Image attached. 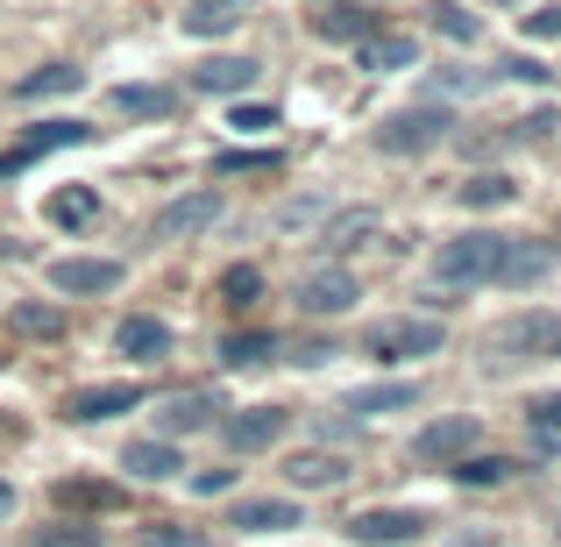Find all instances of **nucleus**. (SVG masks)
I'll return each instance as SVG.
<instances>
[{"mask_svg": "<svg viewBox=\"0 0 561 547\" xmlns=\"http://www.w3.org/2000/svg\"><path fill=\"white\" fill-rule=\"evenodd\" d=\"M220 220V192L206 185V192H185V200H171V206H157V220H150V235L157 242H185V235H199V228H214Z\"/></svg>", "mask_w": 561, "mask_h": 547, "instance_id": "4", "label": "nucleus"}, {"mask_svg": "<svg viewBox=\"0 0 561 547\" xmlns=\"http://www.w3.org/2000/svg\"><path fill=\"white\" fill-rule=\"evenodd\" d=\"M434 22H440V36L477 43V14H469V8H455V0H440V8H434Z\"/></svg>", "mask_w": 561, "mask_h": 547, "instance_id": "35", "label": "nucleus"}, {"mask_svg": "<svg viewBox=\"0 0 561 547\" xmlns=\"http://www.w3.org/2000/svg\"><path fill=\"white\" fill-rule=\"evenodd\" d=\"M242 22V0H192L185 8V29L192 36H220V29Z\"/></svg>", "mask_w": 561, "mask_h": 547, "instance_id": "25", "label": "nucleus"}, {"mask_svg": "<svg viewBox=\"0 0 561 547\" xmlns=\"http://www.w3.org/2000/svg\"><path fill=\"white\" fill-rule=\"evenodd\" d=\"M548 128H561V107H534V114H519V122H512V143H540Z\"/></svg>", "mask_w": 561, "mask_h": 547, "instance_id": "38", "label": "nucleus"}, {"mask_svg": "<svg viewBox=\"0 0 561 547\" xmlns=\"http://www.w3.org/2000/svg\"><path fill=\"white\" fill-rule=\"evenodd\" d=\"M526 434H534L540 455H561V391H554V398H534V412H526Z\"/></svg>", "mask_w": 561, "mask_h": 547, "instance_id": "26", "label": "nucleus"}, {"mask_svg": "<svg viewBox=\"0 0 561 547\" xmlns=\"http://www.w3.org/2000/svg\"><path fill=\"white\" fill-rule=\"evenodd\" d=\"M356 299H363V285H356V271H342V263H320V271L299 277V306L306 314H348Z\"/></svg>", "mask_w": 561, "mask_h": 547, "instance_id": "6", "label": "nucleus"}, {"mask_svg": "<svg viewBox=\"0 0 561 547\" xmlns=\"http://www.w3.org/2000/svg\"><path fill=\"white\" fill-rule=\"evenodd\" d=\"M220 299H228V306H256L263 299V271H256V263H234V271L220 277Z\"/></svg>", "mask_w": 561, "mask_h": 547, "instance_id": "31", "label": "nucleus"}, {"mask_svg": "<svg viewBox=\"0 0 561 547\" xmlns=\"http://www.w3.org/2000/svg\"><path fill=\"white\" fill-rule=\"evenodd\" d=\"M142 547H214V540L192 534V526H157V534H142Z\"/></svg>", "mask_w": 561, "mask_h": 547, "instance_id": "40", "label": "nucleus"}, {"mask_svg": "<svg viewBox=\"0 0 561 547\" xmlns=\"http://www.w3.org/2000/svg\"><path fill=\"white\" fill-rule=\"evenodd\" d=\"M228 526H242V534H291V526H299V505H291V498H234Z\"/></svg>", "mask_w": 561, "mask_h": 547, "instance_id": "12", "label": "nucleus"}, {"mask_svg": "<svg viewBox=\"0 0 561 547\" xmlns=\"http://www.w3.org/2000/svg\"><path fill=\"white\" fill-rule=\"evenodd\" d=\"M483 356L491 363H548V356H561V314H548V306L505 314L491 328V342H483Z\"/></svg>", "mask_w": 561, "mask_h": 547, "instance_id": "1", "label": "nucleus"}, {"mask_svg": "<svg viewBox=\"0 0 561 547\" xmlns=\"http://www.w3.org/2000/svg\"><path fill=\"white\" fill-rule=\"evenodd\" d=\"M114 107L136 114V122H171V114H179V93H171V86H114Z\"/></svg>", "mask_w": 561, "mask_h": 547, "instance_id": "21", "label": "nucleus"}, {"mask_svg": "<svg viewBox=\"0 0 561 547\" xmlns=\"http://www.w3.org/2000/svg\"><path fill=\"white\" fill-rule=\"evenodd\" d=\"M214 412H228L214 391H179V398H164V406H157V441L199 434V426H214Z\"/></svg>", "mask_w": 561, "mask_h": 547, "instance_id": "8", "label": "nucleus"}, {"mask_svg": "<svg viewBox=\"0 0 561 547\" xmlns=\"http://www.w3.org/2000/svg\"><path fill=\"white\" fill-rule=\"evenodd\" d=\"M469 448H477V420H469V412H448V420L420 426V441H412L420 463H462Z\"/></svg>", "mask_w": 561, "mask_h": 547, "instance_id": "9", "label": "nucleus"}, {"mask_svg": "<svg viewBox=\"0 0 561 547\" xmlns=\"http://www.w3.org/2000/svg\"><path fill=\"white\" fill-rule=\"evenodd\" d=\"M455 477H462V483H505V477H512V463H505V455H469Z\"/></svg>", "mask_w": 561, "mask_h": 547, "instance_id": "36", "label": "nucleus"}, {"mask_svg": "<svg viewBox=\"0 0 561 547\" xmlns=\"http://www.w3.org/2000/svg\"><path fill=\"white\" fill-rule=\"evenodd\" d=\"M234 171H277V150H234V157H214V179H234Z\"/></svg>", "mask_w": 561, "mask_h": 547, "instance_id": "37", "label": "nucleus"}, {"mask_svg": "<svg viewBox=\"0 0 561 547\" xmlns=\"http://www.w3.org/2000/svg\"><path fill=\"white\" fill-rule=\"evenodd\" d=\"M228 483H234V469H199V477H192V491L214 498V491H228Z\"/></svg>", "mask_w": 561, "mask_h": 547, "instance_id": "43", "label": "nucleus"}, {"mask_svg": "<svg viewBox=\"0 0 561 547\" xmlns=\"http://www.w3.org/2000/svg\"><path fill=\"white\" fill-rule=\"evenodd\" d=\"M114 349H122L128 363H164L171 356V328H164V320H150V314H136V320H122Z\"/></svg>", "mask_w": 561, "mask_h": 547, "instance_id": "14", "label": "nucleus"}, {"mask_svg": "<svg viewBox=\"0 0 561 547\" xmlns=\"http://www.w3.org/2000/svg\"><path fill=\"white\" fill-rule=\"evenodd\" d=\"M377 228H383V214H377V206H342V214H328V228H320V242H328L334 257H342V249H363V242H370Z\"/></svg>", "mask_w": 561, "mask_h": 547, "instance_id": "17", "label": "nucleus"}, {"mask_svg": "<svg viewBox=\"0 0 561 547\" xmlns=\"http://www.w3.org/2000/svg\"><path fill=\"white\" fill-rule=\"evenodd\" d=\"M548 263H554V249H548V242H534V235H505L491 285H534V277H548Z\"/></svg>", "mask_w": 561, "mask_h": 547, "instance_id": "10", "label": "nucleus"}, {"mask_svg": "<svg viewBox=\"0 0 561 547\" xmlns=\"http://www.w3.org/2000/svg\"><path fill=\"white\" fill-rule=\"evenodd\" d=\"M28 164H36L28 150H0V179H14V171H28Z\"/></svg>", "mask_w": 561, "mask_h": 547, "instance_id": "45", "label": "nucleus"}, {"mask_svg": "<svg viewBox=\"0 0 561 547\" xmlns=\"http://www.w3.org/2000/svg\"><path fill=\"white\" fill-rule=\"evenodd\" d=\"M271 334H228V342H220V356H228L234 369H249V363H263V356H271Z\"/></svg>", "mask_w": 561, "mask_h": 547, "instance_id": "32", "label": "nucleus"}, {"mask_svg": "<svg viewBox=\"0 0 561 547\" xmlns=\"http://www.w3.org/2000/svg\"><path fill=\"white\" fill-rule=\"evenodd\" d=\"M348 534H356V540H420L426 534V520H420V512H398V505H383V512H356V520H348Z\"/></svg>", "mask_w": 561, "mask_h": 547, "instance_id": "13", "label": "nucleus"}, {"mask_svg": "<svg viewBox=\"0 0 561 547\" xmlns=\"http://www.w3.org/2000/svg\"><path fill=\"white\" fill-rule=\"evenodd\" d=\"M497 249H505V235H455V242H440V257H434V285H448V292H462V285H491V271H497Z\"/></svg>", "mask_w": 561, "mask_h": 547, "instance_id": "2", "label": "nucleus"}, {"mask_svg": "<svg viewBox=\"0 0 561 547\" xmlns=\"http://www.w3.org/2000/svg\"><path fill=\"white\" fill-rule=\"evenodd\" d=\"M8 512H14V491H8V483H0V520H8Z\"/></svg>", "mask_w": 561, "mask_h": 547, "instance_id": "46", "label": "nucleus"}, {"mask_svg": "<svg viewBox=\"0 0 561 547\" xmlns=\"http://www.w3.org/2000/svg\"><path fill=\"white\" fill-rule=\"evenodd\" d=\"M363 57H370V71H405L412 57H420V43H412V36H370Z\"/></svg>", "mask_w": 561, "mask_h": 547, "instance_id": "29", "label": "nucleus"}, {"mask_svg": "<svg viewBox=\"0 0 561 547\" xmlns=\"http://www.w3.org/2000/svg\"><path fill=\"white\" fill-rule=\"evenodd\" d=\"M328 356H334V342H299V356H291V363L313 369V363H328Z\"/></svg>", "mask_w": 561, "mask_h": 547, "instance_id": "44", "label": "nucleus"}, {"mask_svg": "<svg viewBox=\"0 0 561 547\" xmlns=\"http://www.w3.org/2000/svg\"><path fill=\"white\" fill-rule=\"evenodd\" d=\"M370 356H440V320H377L370 328Z\"/></svg>", "mask_w": 561, "mask_h": 547, "instance_id": "5", "label": "nucleus"}, {"mask_svg": "<svg viewBox=\"0 0 561 547\" xmlns=\"http://www.w3.org/2000/svg\"><path fill=\"white\" fill-rule=\"evenodd\" d=\"M50 285L57 292H79V299H100V292L122 285V263H114V257H57L50 263Z\"/></svg>", "mask_w": 561, "mask_h": 547, "instance_id": "7", "label": "nucleus"}, {"mask_svg": "<svg viewBox=\"0 0 561 547\" xmlns=\"http://www.w3.org/2000/svg\"><path fill=\"white\" fill-rule=\"evenodd\" d=\"M192 86H199V93H220V100H242L249 86H256V65H249V57H206V65L192 71Z\"/></svg>", "mask_w": 561, "mask_h": 547, "instance_id": "15", "label": "nucleus"}, {"mask_svg": "<svg viewBox=\"0 0 561 547\" xmlns=\"http://www.w3.org/2000/svg\"><path fill=\"white\" fill-rule=\"evenodd\" d=\"M14 328H22V334H43V342H57V334H65V314H57V306H22V314H14Z\"/></svg>", "mask_w": 561, "mask_h": 547, "instance_id": "33", "label": "nucleus"}, {"mask_svg": "<svg viewBox=\"0 0 561 547\" xmlns=\"http://www.w3.org/2000/svg\"><path fill=\"white\" fill-rule=\"evenodd\" d=\"M313 29H320L328 43H356L363 29H370V14H363V8H320V14H313Z\"/></svg>", "mask_w": 561, "mask_h": 547, "instance_id": "28", "label": "nucleus"}, {"mask_svg": "<svg viewBox=\"0 0 561 547\" xmlns=\"http://www.w3.org/2000/svg\"><path fill=\"white\" fill-rule=\"evenodd\" d=\"M448 107H405V114H391V122L377 128V150L383 157H426V150H440V136H448Z\"/></svg>", "mask_w": 561, "mask_h": 547, "instance_id": "3", "label": "nucleus"}, {"mask_svg": "<svg viewBox=\"0 0 561 547\" xmlns=\"http://www.w3.org/2000/svg\"><path fill=\"white\" fill-rule=\"evenodd\" d=\"M50 220H57V228H85V220H100V185H65V192H50Z\"/></svg>", "mask_w": 561, "mask_h": 547, "instance_id": "23", "label": "nucleus"}, {"mask_svg": "<svg viewBox=\"0 0 561 547\" xmlns=\"http://www.w3.org/2000/svg\"><path fill=\"white\" fill-rule=\"evenodd\" d=\"M79 86H85V71H71V65H43V71H28L14 93H22V100H57V93H79Z\"/></svg>", "mask_w": 561, "mask_h": 547, "instance_id": "24", "label": "nucleus"}, {"mask_svg": "<svg viewBox=\"0 0 561 547\" xmlns=\"http://www.w3.org/2000/svg\"><path fill=\"white\" fill-rule=\"evenodd\" d=\"M526 36H534V43H561V8H540V14H526Z\"/></svg>", "mask_w": 561, "mask_h": 547, "instance_id": "42", "label": "nucleus"}, {"mask_svg": "<svg viewBox=\"0 0 561 547\" xmlns=\"http://www.w3.org/2000/svg\"><path fill=\"white\" fill-rule=\"evenodd\" d=\"M36 547H100V526H57V534H36Z\"/></svg>", "mask_w": 561, "mask_h": 547, "instance_id": "39", "label": "nucleus"}, {"mask_svg": "<svg viewBox=\"0 0 561 547\" xmlns=\"http://www.w3.org/2000/svg\"><path fill=\"white\" fill-rule=\"evenodd\" d=\"M420 406V384H370V391H348V420H377V412H405Z\"/></svg>", "mask_w": 561, "mask_h": 547, "instance_id": "20", "label": "nucleus"}, {"mask_svg": "<svg viewBox=\"0 0 561 547\" xmlns=\"http://www.w3.org/2000/svg\"><path fill=\"white\" fill-rule=\"evenodd\" d=\"M228 448H242V455H256V448H271V441H285V406H242V412H228Z\"/></svg>", "mask_w": 561, "mask_h": 547, "instance_id": "11", "label": "nucleus"}, {"mask_svg": "<svg viewBox=\"0 0 561 547\" xmlns=\"http://www.w3.org/2000/svg\"><path fill=\"white\" fill-rule=\"evenodd\" d=\"M85 136H93L85 122H43V128H28L22 150H28V157H43V150H71V143H85Z\"/></svg>", "mask_w": 561, "mask_h": 547, "instance_id": "27", "label": "nucleus"}, {"mask_svg": "<svg viewBox=\"0 0 561 547\" xmlns=\"http://www.w3.org/2000/svg\"><path fill=\"white\" fill-rule=\"evenodd\" d=\"M512 192L519 185H512L505 171H477V179H462V206H505Z\"/></svg>", "mask_w": 561, "mask_h": 547, "instance_id": "30", "label": "nucleus"}, {"mask_svg": "<svg viewBox=\"0 0 561 547\" xmlns=\"http://www.w3.org/2000/svg\"><path fill=\"white\" fill-rule=\"evenodd\" d=\"M497 71H505V79H526V86H548V79H554V71L540 65V57H505Z\"/></svg>", "mask_w": 561, "mask_h": 547, "instance_id": "41", "label": "nucleus"}, {"mask_svg": "<svg viewBox=\"0 0 561 547\" xmlns=\"http://www.w3.org/2000/svg\"><path fill=\"white\" fill-rule=\"evenodd\" d=\"M122 469H128V477H142V483H164L171 477V469H179V441H128V448H122Z\"/></svg>", "mask_w": 561, "mask_h": 547, "instance_id": "19", "label": "nucleus"}, {"mask_svg": "<svg viewBox=\"0 0 561 547\" xmlns=\"http://www.w3.org/2000/svg\"><path fill=\"white\" fill-rule=\"evenodd\" d=\"M128 406H142L136 384H93V391H79L65 406V420H85V426H93V420H114V412H128Z\"/></svg>", "mask_w": 561, "mask_h": 547, "instance_id": "16", "label": "nucleus"}, {"mask_svg": "<svg viewBox=\"0 0 561 547\" xmlns=\"http://www.w3.org/2000/svg\"><path fill=\"white\" fill-rule=\"evenodd\" d=\"M228 128H242V136H271L277 114H271V107H256V100H234V107H228Z\"/></svg>", "mask_w": 561, "mask_h": 547, "instance_id": "34", "label": "nucleus"}, {"mask_svg": "<svg viewBox=\"0 0 561 547\" xmlns=\"http://www.w3.org/2000/svg\"><path fill=\"white\" fill-rule=\"evenodd\" d=\"M348 469H342V455H320V448H306V455H291L285 463V483H299V491H334Z\"/></svg>", "mask_w": 561, "mask_h": 547, "instance_id": "22", "label": "nucleus"}, {"mask_svg": "<svg viewBox=\"0 0 561 547\" xmlns=\"http://www.w3.org/2000/svg\"><path fill=\"white\" fill-rule=\"evenodd\" d=\"M57 505H65V512H122L128 491H122V483H100V477H65V483H57Z\"/></svg>", "mask_w": 561, "mask_h": 547, "instance_id": "18", "label": "nucleus"}]
</instances>
